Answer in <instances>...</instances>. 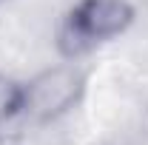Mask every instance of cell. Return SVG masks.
<instances>
[{
  "mask_svg": "<svg viewBox=\"0 0 148 145\" xmlns=\"http://www.w3.org/2000/svg\"><path fill=\"white\" fill-rule=\"evenodd\" d=\"M23 108V83L0 74V122L17 120Z\"/></svg>",
  "mask_w": 148,
  "mask_h": 145,
  "instance_id": "obj_3",
  "label": "cell"
},
{
  "mask_svg": "<svg viewBox=\"0 0 148 145\" xmlns=\"http://www.w3.org/2000/svg\"><path fill=\"white\" fill-rule=\"evenodd\" d=\"M86 91V71L71 63L51 66L23 83V108L20 117L32 122H54L80 103Z\"/></svg>",
  "mask_w": 148,
  "mask_h": 145,
  "instance_id": "obj_2",
  "label": "cell"
},
{
  "mask_svg": "<svg viewBox=\"0 0 148 145\" xmlns=\"http://www.w3.org/2000/svg\"><path fill=\"white\" fill-rule=\"evenodd\" d=\"M131 23L134 6L128 0H77L60 23V51L74 60L125 34Z\"/></svg>",
  "mask_w": 148,
  "mask_h": 145,
  "instance_id": "obj_1",
  "label": "cell"
},
{
  "mask_svg": "<svg viewBox=\"0 0 148 145\" xmlns=\"http://www.w3.org/2000/svg\"><path fill=\"white\" fill-rule=\"evenodd\" d=\"M0 3H3V0H0Z\"/></svg>",
  "mask_w": 148,
  "mask_h": 145,
  "instance_id": "obj_4",
  "label": "cell"
}]
</instances>
